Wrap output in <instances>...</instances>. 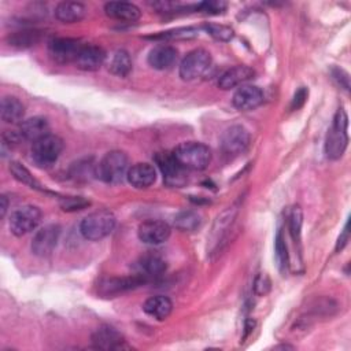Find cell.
I'll list each match as a JSON object with an SVG mask.
<instances>
[{
  "label": "cell",
  "instance_id": "d4e9b609",
  "mask_svg": "<svg viewBox=\"0 0 351 351\" xmlns=\"http://www.w3.org/2000/svg\"><path fill=\"white\" fill-rule=\"evenodd\" d=\"M86 7L78 1H60L55 7V16L63 23H74L84 19Z\"/></svg>",
  "mask_w": 351,
  "mask_h": 351
},
{
  "label": "cell",
  "instance_id": "4fadbf2b",
  "mask_svg": "<svg viewBox=\"0 0 351 351\" xmlns=\"http://www.w3.org/2000/svg\"><path fill=\"white\" fill-rule=\"evenodd\" d=\"M145 282H147V280L137 273L133 276H126V277H110V278H104L99 284V293L103 296L114 298L119 293L134 289Z\"/></svg>",
  "mask_w": 351,
  "mask_h": 351
},
{
  "label": "cell",
  "instance_id": "836d02e7",
  "mask_svg": "<svg viewBox=\"0 0 351 351\" xmlns=\"http://www.w3.org/2000/svg\"><path fill=\"white\" fill-rule=\"evenodd\" d=\"M60 207L63 211H78L86 208L90 203L81 196H64L60 199Z\"/></svg>",
  "mask_w": 351,
  "mask_h": 351
},
{
  "label": "cell",
  "instance_id": "9c48e42d",
  "mask_svg": "<svg viewBox=\"0 0 351 351\" xmlns=\"http://www.w3.org/2000/svg\"><path fill=\"white\" fill-rule=\"evenodd\" d=\"M60 232L62 229L56 223L45 225L38 229L32 240V252L40 258L49 256L58 245Z\"/></svg>",
  "mask_w": 351,
  "mask_h": 351
},
{
  "label": "cell",
  "instance_id": "8992f818",
  "mask_svg": "<svg viewBox=\"0 0 351 351\" xmlns=\"http://www.w3.org/2000/svg\"><path fill=\"white\" fill-rule=\"evenodd\" d=\"M63 140L56 134H47L32 145V160L41 169H48L59 159L63 151Z\"/></svg>",
  "mask_w": 351,
  "mask_h": 351
},
{
  "label": "cell",
  "instance_id": "52a82bcc",
  "mask_svg": "<svg viewBox=\"0 0 351 351\" xmlns=\"http://www.w3.org/2000/svg\"><path fill=\"white\" fill-rule=\"evenodd\" d=\"M211 55L203 48L191 51L180 63L178 74L184 81H193L202 77L211 66Z\"/></svg>",
  "mask_w": 351,
  "mask_h": 351
},
{
  "label": "cell",
  "instance_id": "d590c367",
  "mask_svg": "<svg viewBox=\"0 0 351 351\" xmlns=\"http://www.w3.org/2000/svg\"><path fill=\"white\" fill-rule=\"evenodd\" d=\"M196 29L193 27H180V29H176V30H169V32H163L160 34H156V36H151V38H188V37H193L196 36Z\"/></svg>",
  "mask_w": 351,
  "mask_h": 351
},
{
  "label": "cell",
  "instance_id": "7c38bea8",
  "mask_svg": "<svg viewBox=\"0 0 351 351\" xmlns=\"http://www.w3.org/2000/svg\"><path fill=\"white\" fill-rule=\"evenodd\" d=\"M156 165L163 174V180L170 186H181L186 182L185 169L174 159L173 154L160 152L155 156Z\"/></svg>",
  "mask_w": 351,
  "mask_h": 351
},
{
  "label": "cell",
  "instance_id": "e0dca14e",
  "mask_svg": "<svg viewBox=\"0 0 351 351\" xmlns=\"http://www.w3.org/2000/svg\"><path fill=\"white\" fill-rule=\"evenodd\" d=\"M263 101V92L255 85L240 86L232 99L233 106L240 111H250L261 106Z\"/></svg>",
  "mask_w": 351,
  "mask_h": 351
},
{
  "label": "cell",
  "instance_id": "8fae6325",
  "mask_svg": "<svg viewBox=\"0 0 351 351\" xmlns=\"http://www.w3.org/2000/svg\"><path fill=\"white\" fill-rule=\"evenodd\" d=\"M82 44L77 38L70 37H56L49 41L48 51L51 58L58 63H70L75 62Z\"/></svg>",
  "mask_w": 351,
  "mask_h": 351
},
{
  "label": "cell",
  "instance_id": "4dcf8cb0",
  "mask_svg": "<svg viewBox=\"0 0 351 351\" xmlns=\"http://www.w3.org/2000/svg\"><path fill=\"white\" fill-rule=\"evenodd\" d=\"M274 255H276V262H277L280 271L284 273L288 267L289 261H288V250H287L285 239H284L281 229L277 230V234L274 239Z\"/></svg>",
  "mask_w": 351,
  "mask_h": 351
},
{
  "label": "cell",
  "instance_id": "b9f144b4",
  "mask_svg": "<svg viewBox=\"0 0 351 351\" xmlns=\"http://www.w3.org/2000/svg\"><path fill=\"white\" fill-rule=\"evenodd\" d=\"M254 325H255V321L254 319H247L245 321V324H244V337H247L251 332H252V329H254Z\"/></svg>",
  "mask_w": 351,
  "mask_h": 351
},
{
  "label": "cell",
  "instance_id": "ab89813d",
  "mask_svg": "<svg viewBox=\"0 0 351 351\" xmlns=\"http://www.w3.org/2000/svg\"><path fill=\"white\" fill-rule=\"evenodd\" d=\"M348 239H350V230H348V221H347V222H346V226H344V229H343V232L340 233V236H339V239H337V243H336V251L343 250V248L346 247V244H347Z\"/></svg>",
  "mask_w": 351,
  "mask_h": 351
},
{
  "label": "cell",
  "instance_id": "484cf974",
  "mask_svg": "<svg viewBox=\"0 0 351 351\" xmlns=\"http://www.w3.org/2000/svg\"><path fill=\"white\" fill-rule=\"evenodd\" d=\"M25 106L14 96H4L0 104V117L7 123H16L23 119Z\"/></svg>",
  "mask_w": 351,
  "mask_h": 351
},
{
  "label": "cell",
  "instance_id": "30bf717a",
  "mask_svg": "<svg viewBox=\"0 0 351 351\" xmlns=\"http://www.w3.org/2000/svg\"><path fill=\"white\" fill-rule=\"evenodd\" d=\"M250 133L241 125L228 128L221 137V149L228 156H236L247 149L250 145Z\"/></svg>",
  "mask_w": 351,
  "mask_h": 351
},
{
  "label": "cell",
  "instance_id": "5b68a950",
  "mask_svg": "<svg viewBox=\"0 0 351 351\" xmlns=\"http://www.w3.org/2000/svg\"><path fill=\"white\" fill-rule=\"evenodd\" d=\"M239 202L233 203L232 206L226 207L214 221L213 226H211V232L207 237V252L211 254H217L218 250H221L222 244L225 243L226 237L229 236V232L234 223V218L239 213Z\"/></svg>",
  "mask_w": 351,
  "mask_h": 351
},
{
  "label": "cell",
  "instance_id": "5bb4252c",
  "mask_svg": "<svg viewBox=\"0 0 351 351\" xmlns=\"http://www.w3.org/2000/svg\"><path fill=\"white\" fill-rule=\"evenodd\" d=\"M170 226L165 221L148 219L138 225L137 236L144 244L158 245L165 243L170 237Z\"/></svg>",
  "mask_w": 351,
  "mask_h": 351
},
{
  "label": "cell",
  "instance_id": "60d3db41",
  "mask_svg": "<svg viewBox=\"0 0 351 351\" xmlns=\"http://www.w3.org/2000/svg\"><path fill=\"white\" fill-rule=\"evenodd\" d=\"M7 208H8V200H7V196H5V195H1V196H0V217H1V218H4V217H5Z\"/></svg>",
  "mask_w": 351,
  "mask_h": 351
},
{
  "label": "cell",
  "instance_id": "277c9868",
  "mask_svg": "<svg viewBox=\"0 0 351 351\" xmlns=\"http://www.w3.org/2000/svg\"><path fill=\"white\" fill-rule=\"evenodd\" d=\"M117 218L110 210H97L88 214L80 223V233L84 239L97 241L107 237L115 228Z\"/></svg>",
  "mask_w": 351,
  "mask_h": 351
},
{
  "label": "cell",
  "instance_id": "e575fe53",
  "mask_svg": "<svg viewBox=\"0 0 351 351\" xmlns=\"http://www.w3.org/2000/svg\"><path fill=\"white\" fill-rule=\"evenodd\" d=\"M226 7H228V4L221 0H208V1H202V3L196 4L197 11H202V12L210 14V15L222 14L226 10Z\"/></svg>",
  "mask_w": 351,
  "mask_h": 351
},
{
  "label": "cell",
  "instance_id": "cb8c5ba5",
  "mask_svg": "<svg viewBox=\"0 0 351 351\" xmlns=\"http://www.w3.org/2000/svg\"><path fill=\"white\" fill-rule=\"evenodd\" d=\"M143 310L147 315L158 319V321H163L166 319L173 310V303L167 296L163 295H155L148 298L144 304H143Z\"/></svg>",
  "mask_w": 351,
  "mask_h": 351
},
{
  "label": "cell",
  "instance_id": "74e56055",
  "mask_svg": "<svg viewBox=\"0 0 351 351\" xmlns=\"http://www.w3.org/2000/svg\"><path fill=\"white\" fill-rule=\"evenodd\" d=\"M307 96H308V90L304 88V86H300L293 97H292V101H291V110H299L304 106L306 100H307Z\"/></svg>",
  "mask_w": 351,
  "mask_h": 351
},
{
  "label": "cell",
  "instance_id": "6da1fadb",
  "mask_svg": "<svg viewBox=\"0 0 351 351\" xmlns=\"http://www.w3.org/2000/svg\"><path fill=\"white\" fill-rule=\"evenodd\" d=\"M174 159L185 170H204L211 162V149L200 141H184L173 149Z\"/></svg>",
  "mask_w": 351,
  "mask_h": 351
},
{
  "label": "cell",
  "instance_id": "4316f807",
  "mask_svg": "<svg viewBox=\"0 0 351 351\" xmlns=\"http://www.w3.org/2000/svg\"><path fill=\"white\" fill-rule=\"evenodd\" d=\"M43 38V32L38 29H23L19 32H14L7 37L8 45L14 48H30L40 43Z\"/></svg>",
  "mask_w": 351,
  "mask_h": 351
},
{
  "label": "cell",
  "instance_id": "ffe728a7",
  "mask_svg": "<svg viewBox=\"0 0 351 351\" xmlns=\"http://www.w3.org/2000/svg\"><path fill=\"white\" fill-rule=\"evenodd\" d=\"M254 75H255L254 69H251L250 66H245V64H239V66H234V67L226 70L219 77L218 86L223 90H228V89L236 88V86L244 84L245 81L254 78Z\"/></svg>",
  "mask_w": 351,
  "mask_h": 351
},
{
  "label": "cell",
  "instance_id": "7a4b0ae2",
  "mask_svg": "<svg viewBox=\"0 0 351 351\" xmlns=\"http://www.w3.org/2000/svg\"><path fill=\"white\" fill-rule=\"evenodd\" d=\"M129 167L126 152L114 149L107 152L96 165V177L107 184H119L126 178Z\"/></svg>",
  "mask_w": 351,
  "mask_h": 351
},
{
  "label": "cell",
  "instance_id": "3957f363",
  "mask_svg": "<svg viewBox=\"0 0 351 351\" xmlns=\"http://www.w3.org/2000/svg\"><path fill=\"white\" fill-rule=\"evenodd\" d=\"M348 117L347 112L340 107L335 117L332 126L328 130L325 138V154L330 160H337L343 156L348 145Z\"/></svg>",
  "mask_w": 351,
  "mask_h": 351
},
{
  "label": "cell",
  "instance_id": "d6a6232c",
  "mask_svg": "<svg viewBox=\"0 0 351 351\" xmlns=\"http://www.w3.org/2000/svg\"><path fill=\"white\" fill-rule=\"evenodd\" d=\"M203 29L210 34L213 36L214 38L219 40V41H229L233 38L234 33H233V29L229 27V26H225V25H217V23H206L203 26Z\"/></svg>",
  "mask_w": 351,
  "mask_h": 351
},
{
  "label": "cell",
  "instance_id": "1f68e13d",
  "mask_svg": "<svg viewBox=\"0 0 351 351\" xmlns=\"http://www.w3.org/2000/svg\"><path fill=\"white\" fill-rule=\"evenodd\" d=\"M288 223H289V232H291L292 239H293L296 243H299V240H300V233H302V225H303V211H302L300 206L295 204V206L291 208Z\"/></svg>",
  "mask_w": 351,
  "mask_h": 351
},
{
  "label": "cell",
  "instance_id": "603a6c76",
  "mask_svg": "<svg viewBox=\"0 0 351 351\" xmlns=\"http://www.w3.org/2000/svg\"><path fill=\"white\" fill-rule=\"evenodd\" d=\"M137 274L143 276L147 281L159 277L166 271V262L162 256L156 254H147L138 259L136 263Z\"/></svg>",
  "mask_w": 351,
  "mask_h": 351
},
{
  "label": "cell",
  "instance_id": "ba28073f",
  "mask_svg": "<svg viewBox=\"0 0 351 351\" xmlns=\"http://www.w3.org/2000/svg\"><path fill=\"white\" fill-rule=\"evenodd\" d=\"M41 210L36 206L27 204L16 208L10 217V230L21 237L34 230L41 221Z\"/></svg>",
  "mask_w": 351,
  "mask_h": 351
},
{
  "label": "cell",
  "instance_id": "44dd1931",
  "mask_svg": "<svg viewBox=\"0 0 351 351\" xmlns=\"http://www.w3.org/2000/svg\"><path fill=\"white\" fill-rule=\"evenodd\" d=\"M104 11L110 18L121 22H134L141 15L140 8L128 1H108L104 4Z\"/></svg>",
  "mask_w": 351,
  "mask_h": 351
},
{
  "label": "cell",
  "instance_id": "ac0fdd59",
  "mask_svg": "<svg viewBox=\"0 0 351 351\" xmlns=\"http://www.w3.org/2000/svg\"><path fill=\"white\" fill-rule=\"evenodd\" d=\"M126 180L129 184L137 189H144L151 186L156 180V170L151 163L138 162L129 167Z\"/></svg>",
  "mask_w": 351,
  "mask_h": 351
},
{
  "label": "cell",
  "instance_id": "d6986e66",
  "mask_svg": "<svg viewBox=\"0 0 351 351\" xmlns=\"http://www.w3.org/2000/svg\"><path fill=\"white\" fill-rule=\"evenodd\" d=\"M178 59V51L166 44L154 47L148 53V63L156 70H169L171 69Z\"/></svg>",
  "mask_w": 351,
  "mask_h": 351
},
{
  "label": "cell",
  "instance_id": "9a60e30c",
  "mask_svg": "<svg viewBox=\"0 0 351 351\" xmlns=\"http://www.w3.org/2000/svg\"><path fill=\"white\" fill-rule=\"evenodd\" d=\"M92 343L96 348H100V350L129 348V346L125 344L123 336L115 328L108 325L100 326L92 333Z\"/></svg>",
  "mask_w": 351,
  "mask_h": 351
},
{
  "label": "cell",
  "instance_id": "2e32d148",
  "mask_svg": "<svg viewBox=\"0 0 351 351\" xmlns=\"http://www.w3.org/2000/svg\"><path fill=\"white\" fill-rule=\"evenodd\" d=\"M104 60H106V52L103 48H100L99 45L86 44V45H82L74 63L80 70L96 71L103 66Z\"/></svg>",
  "mask_w": 351,
  "mask_h": 351
},
{
  "label": "cell",
  "instance_id": "f1b7e54d",
  "mask_svg": "<svg viewBox=\"0 0 351 351\" xmlns=\"http://www.w3.org/2000/svg\"><path fill=\"white\" fill-rule=\"evenodd\" d=\"M132 59L125 49H118L110 62L108 70L118 77H126L132 71Z\"/></svg>",
  "mask_w": 351,
  "mask_h": 351
},
{
  "label": "cell",
  "instance_id": "7402d4cb",
  "mask_svg": "<svg viewBox=\"0 0 351 351\" xmlns=\"http://www.w3.org/2000/svg\"><path fill=\"white\" fill-rule=\"evenodd\" d=\"M18 132H19L22 140H29V141L34 143V141L45 137L47 134H49V123L43 117L27 118L21 122Z\"/></svg>",
  "mask_w": 351,
  "mask_h": 351
},
{
  "label": "cell",
  "instance_id": "8d00e7d4",
  "mask_svg": "<svg viewBox=\"0 0 351 351\" xmlns=\"http://www.w3.org/2000/svg\"><path fill=\"white\" fill-rule=\"evenodd\" d=\"M270 285H271V282H270L269 277H267L266 274L261 273V274L256 276V278H255V282H254V292H255L256 295H259V296H263V295H266V293L270 291Z\"/></svg>",
  "mask_w": 351,
  "mask_h": 351
},
{
  "label": "cell",
  "instance_id": "f35d334b",
  "mask_svg": "<svg viewBox=\"0 0 351 351\" xmlns=\"http://www.w3.org/2000/svg\"><path fill=\"white\" fill-rule=\"evenodd\" d=\"M332 74H333V77L337 80V82L340 84V86H343L346 90L350 89V78H348V74H347L344 70L335 67V69L332 70Z\"/></svg>",
  "mask_w": 351,
  "mask_h": 351
},
{
  "label": "cell",
  "instance_id": "83f0119b",
  "mask_svg": "<svg viewBox=\"0 0 351 351\" xmlns=\"http://www.w3.org/2000/svg\"><path fill=\"white\" fill-rule=\"evenodd\" d=\"M173 225L181 232H193L202 225V217L197 211L184 210L176 214Z\"/></svg>",
  "mask_w": 351,
  "mask_h": 351
},
{
  "label": "cell",
  "instance_id": "f546056e",
  "mask_svg": "<svg viewBox=\"0 0 351 351\" xmlns=\"http://www.w3.org/2000/svg\"><path fill=\"white\" fill-rule=\"evenodd\" d=\"M10 171L14 176V178L25 185H27L29 188L37 189V191H43L41 184L32 176V173L19 162H11L10 163Z\"/></svg>",
  "mask_w": 351,
  "mask_h": 351
}]
</instances>
